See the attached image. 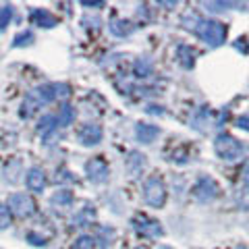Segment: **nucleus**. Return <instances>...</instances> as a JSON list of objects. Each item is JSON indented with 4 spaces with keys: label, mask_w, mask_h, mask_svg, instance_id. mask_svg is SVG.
<instances>
[{
    "label": "nucleus",
    "mask_w": 249,
    "mask_h": 249,
    "mask_svg": "<svg viewBox=\"0 0 249 249\" xmlns=\"http://www.w3.org/2000/svg\"><path fill=\"white\" fill-rule=\"evenodd\" d=\"M135 249H147V247H145V245H137Z\"/></svg>",
    "instance_id": "35"
},
{
    "label": "nucleus",
    "mask_w": 249,
    "mask_h": 249,
    "mask_svg": "<svg viewBox=\"0 0 249 249\" xmlns=\"http://www.w3.org/2000/svg\"><path fill=\"white\" fill-rule=\"evenodd\" d=\"M237 127L243 129V131H247V114H243V116H241V119L237 121Z\"/></svg>",
    "instance_id": "32"
},
{
    "label": "nucleus",
    "mask_w": 249,
    "mask_h": 249,
    "mask_svg": "<svg viewBox=\"0 0 249 249\" xmlns=\"http://www.w3.org/2000/svg\"><path fill=\"white\" fill-rule=\"evenodd\" d=\"M29 17H31V23H34V25H40V27H46V29H52V27L58 25V19L46 9H34Z\"/></svg>",
    "instance_id": "12"
},
{
    "label": "nucleus",
    "mask_w": 249,
    "mask_h": 249,
    "mask_svg": "<svg viewBox=\"0 0 249 249\" xmlns=\"http://www.w3.org/2000/svg\"><path fill=\"white\" fill-rule=\"evenodd\" d=\"M11 227V212L6 204H0V229H9Z\"/></svg>",
    "instance_id": "27"
},
{
    "label": "nucleus",
    "mask_w": 249,
    "mask_h": 249,
    "mask_svg": "<svg viewBox=\"0 0 249 249\" xmlns=\"http://www.w3.org/2000/svg\"><path fill=\"white\" fill-rule=\"evenodd\" d=\"M25 183H27V187H29V191L42 193V191H44V187H46V175H44V168H40V166H31V168L27 170Z\"/></svg>",
    "instance_id": "11"
},
{
    "label": "nucleus",
    "mask_w": 249,
    "mask_h": 249,
    "mask_svg": "<svg viewBox=\"0 0 249 249\" xmlns=\"http://www.w3.org/2000/svg\"><path fill=\"white\" fill-rule=\"evenodd\" d=\"M6 208H9V212L19 216V218H29L36 214V201L31 199L29 196H25V193H13V196H9V199H6Z\"/></svg>",
    "instance_id": "5"
},
{
    "label": "nucleus",
    "mask_w": 249,
    "mask_h": 249,
    "mask_svg": "<svg viewBox=\"0 0 249 249\" xmlns=\"http://www.w3.org/2000/svg\"><path fill=\"white\" fill-rule=\"evenodd\" d=\"M93 247H96V237L91 235H81L73 245V249H93Z\"/></svg>",
    "instance_id": "23"
},
{
    "label": "nucleus",
    "mask_w": 249,
    "mask_h": 249,
    "mask_svg": "<svg viewBox=\"0 0 249 249\" xmlns=\"http://www.w3.org/2000/svg\"><path fill=\"white\" fill-rule=\"evenodd\" d=\"M52 88H54V98L67 100L71 96V85H67V83H52Z\"/></svg>",
    "instance_id": "25"
},
{
    "label": "nucleus",
    "mask_w": 249,
    "mask_h": 249,
    "mask_svg": "<svg viewBox=\"0 0 249 249\" xmlns=\"http://www.w3.org/2000/svg\"><path fill=\"white\" fill-rule=\"evenodd\" d=\"M102 135H104V131H102V127L100 124H96V123H85L83 127L79 129V142H81V145H88V147H91V145H98L100 142H102Z\"/></svg>",
    "instance_id": "9"
},
{
    "label": "nucleus",
    "mask_w": 249,
    "mask_h": 249,
    "mask_svg": "<svg viewBox=\"0 0 249 249\" xmlns=\"http://www.w3.org/2000/svg\"><path fill=\"white\" fill-rule=\"evenodd\" d=\"M50 201H52L54 206H58V208H69V206L73 204V191L62 189V191H58V193H54Z\"/></svg>",
    "instance_id": "18"
},
{
    "label": "nucleus",
    "mask_w": 249,
    "mask_h": 249,
    "mask_svg": "<svg viewBox=\"0 0 249 249\" xmlns=\"http://www.w3.org/2000/svg\"><path fill=\"white\" fill-rule=\"evenodd\" d=\"M160 135V127L158 124H150V123H137L135 124V137H137V142H142V143H154L156 142V137Z\"/></svg>",
    "instance_id": "10"
},
{
    "label": "nucleus",
    "mask_w": 249,
    "mask_h": 249,
    "mask_svg": "<svg viewBox=\"0 0 249 249\" xmlns=\"http://www.w3.org/2000/svg\"><path fill=\"white\" fill-rule=\"evenodd\" d=\"M177 56H178V62H181L185 69H191L193 65H196V54H193L191 46H187V44L178 46V48H177Z\"/></svg>",
    "instance_id": "16"
},
{
    "label": "nucleus",
    "mask_w": 249,
    "mask_h": 249,
    "mask_svg": "<svg viewBox=\"0 0 249 249\" xmlns=\"http://www.w3.org/2000/svg\"><path fill=\"white\" fill-rule=\"evenodd\" d=\"M85 175H88L91 183H104V181H108L110 168H108L104 158H91L85 162Z\"/></svg>",
    "instance_id": "8"
},
{
    "label": "nucleus",
    "mask_w": 249,
    "mask_h": 249,
    "mask_svg": "<svg viewBox=\"0 0 249 249\" xmlns=\"http://www.w3.org/2000/svg\"><path fill=\"white\" fill-rule=\"evenodd\" d=\"M81 4H83V6H91V9H102V6H104L102 0H100V2H91V0H83Z\"/></svg>",
    "instance_id": "30"
},
{
    "label": "nucleus",
    "mask_w": 249,
    "mask_h": 249,
    "mask_svg": "<svg viewBox=\"0 0 249 249\" xmlns=\"http://www.w3.org/2000/svg\"><path fill=\"white\" fill-rule=\"evenodd\" d=\"M11 19H13V6L4 4L2 9H0V31L6 29V25L11 23Z\"/></svg>",
    "instance_id": "24"
},
{
    "label": "nucleus",
    "mask_w": 249,
    "mask_h": 249,
    "mask_svg": "<svg viewBox=\"0 0 249 249\" xmlns=\"http://www.w3.org/2000/svg\"><path fill=\"white\" fill-rule=\"evenodd\" d=\"M218 193H220V187L218 183L214 181L212 177H199V181L193 185V196L199 204H210V201H214L218 197Z\"/></svg>",
    "instance_id": "7"
},
{
    "label": "nucleus",
    "mask_w": 249,
    "mask_h": 249,
    "mask_svg": "<svg viewBox=\"0 0 249 249\" xmlns=\"http://www.w3.org/2000/svg\"><path fill=\"white\" fill-rule=\"evenodd\" d=\"M34 40H36V37H34L31 31H21V34H17L13 37V48H23V46H29Z\"/></svg>",
    "instance_id": "21"
},
{
    "label": "nucleus",
    "mask_w": 249,
    "mask_h": 249,
    "mask_svg": "<svg viewBox=\"0 0 249 249\" xmlns=\"http://www.w3.org/2000/svg\"><path fill=\"white\" fill-rule=\"evenodd\" d=\"M235 249H247V245H245V243H239Z\"/></svg>",
    "instance_id": "34"
},
{
    "label": "nucleus",
    "mask_w": 249,
    "mask_h": 249,
    "mask_svg": "<svg viewBox=\"0 0 249 249\" xmlns=\"http://www.w3.org/2000/svg\"><path fill=\"white\" fill-rule=\"evenodd\" d=\"M145 164H147V160H145V156L142 154V152H131L129 156H127V160H124V166H127V170L133 177H139L143 173V168H145Z\"/></svg>",
    "instance_id": "14"
},
{
    "label": "nucleus",
    "mask_w": 249,
    "mask_h": 249,
    "mask_svg": "<svg viewBox=\"0 0 249 249\" xmlns=\"http://www.w3.org/2000/svg\"><path fill=\"white\" fill-rule=\"evenodd\" d=\"M100 237H102V247H110L114 241V231L112 229H100Z\"/></svg>",
    "instance_id": "28"
},
{
    "label": "nucleus",
    "mask_w": 249,
    "mask_h": 249,
    "mask_svg": "<svg viewBox=\"0 0 249 249\" xmlns=\"http://www.w3.org/2000/svg\"><path fill=\"white\" fill-rule=\"evenodd\" d=\"M193 34H196L197 37H201L210 48H218V46H222L224 40H227V25L220 23V21L201 19Z\"/></svg>",
    "instance_id": "2"
},
{
    "label": "nucleus",
    "mask_w": 249,
    "mask_h": 249,
    "mask_svg": "<svg viewBox=\"0 0 249 249\" xmlns=\"http://www.w3.org/2000/svg\"><path fill=\"white\" fill-rule=\"evenodd\" d=\"M54 98V88L52 85H37L31 91H27L25 100H23L21 104V116L23 119H29V116H34V112L37 108H42L46 104H50Z\"/></svg>",
    "instance_id": "1"
},
{
    "label": "nucleus",
    "mask_w": 249,
    "mask_h": 249,
    "mask_svg": "<svg viewBox=\"0 0 249 249\" xmlns=\"http://www.w3.org/2000/svg\"><path fill=\"white\" fill-rule=\"evenodd\" d=\"M75 121V108L73 106H62L60 112H58V119H56V124H60V127H69Z\"/></svg>",
    "instance_id": "20"
},
{
    "label": "nucleus",
    "mask_w": 249,
    "mask_h": 249,
    "mask_svg": "<svg viewBox=\"0 0 249 249\" xmlns=\"http://www.w3.org/2000/svg\"><path fill=\"white\" fill-rule=\"evenodd\" d=\"M147 112L150 114H162V108L160 106H147Z\"/></svg>",
    "instance_id": "33"
},
{
    "label": "nucleus",
    "mask_w": 249,
    "mask_h": 249,
    "mask_svg": "<svg viewBox=\"0 0 249 249\" xmlns=\"http://www.w3.org/2000/svg\"><path fill=\"white\" fill-rule=\"evenodd\" d=\"M131 224H133V229H135L137 235L147 237V239H158V237L164 235L162 224L158 220H154V218L145 216V214H137L133 220H131Z\"/></svg>",
    "instance_id": "6"
},
{
    "label": "nucleus",
    "mask_w": 249,
    "mask_h": 249,
    "mask_svg": "<svg viewBox=\"0 0 249 249\" xmlns=\"http://www.w3.org/2000/svg\"><path fill=\"white\" fill-rule=\"evenodd\" d=\"M133 73L135 77H150L152 75V60L150 58H137L133 65Z\"/></svg>",
    "instance_id": "19"
},
{
    "label": "nucleus",
    "mask_w": 249,
    "mask_h": 249,
    "mask_svg": "<svg viewBox=\"0 0 249 249\" xmlns=\"http://www.w3.org/2000/svg\"><path fill=\"white\" fill-rule=\"evenodd\" d=\"M210 119H212V112H210V108H208V106H201L199 110L193 114L191 127L196 129V131H201V133H206V131L210 129V124H214Z\"/></svg>",
    "instance_id": "13"
},
{
    "label": "nucleus",
    "mask_w": 249,
    "mask_h": 249,
    "mask_svg": "<svg viewBox=\"0 0 249 249\" xmlns=\"http://www.w3.org/2000/svg\"><path fill=\"white\" fill-rule=\"evenodd\" d=\"M208 11H224V9H232V6H241L239 2H204Z\"/></svg>",
    "instance_id": "26"
},
{
    "label": "nucleus",
    "mask_w": 249,
    "mask_h": 249,
    "mask_svg": "<svg viewBox=\"0 0 249 249\" xmlns=\"http://www.w3.org/2000/svg\"><path fill=\"white\" fill-rule=\"evenodd\" d=\"M143 199L147 206L162 208L166 204V185L158 177H150L143 183Z\"/></svg>",
    "instance_id": "4"
},
{
    "label": "nucleus",
    "mask_w": 249,
    "mask_h": 249,
    "mask_svg": "<svg viewBox=\"0 0 249 249\" xmlns=\"http://www.w3.org/2000/svg\"><path fill=\"white\" fill-rule=\"evenodd\" d=\"M93 220V210L91 208H88V210H83V212H79L75 218H73V227H85L88 222H91Z\"/></svg>",
    "instance_id": "22"
},
{
    "label": "nucleus",
    "mask_w": 249,
    "mask_h": 249,
    "mask_svg": "<svg viewBox=\"0 0 249 249\" xmlns=\"http://www.w3.org/2000/svg\"><path fill=\"white\" fill-rule=\"evenodd\" d=\"M214 152H216L218 158H222L227 162H235L239 158H243L245 147L237 137H232L229 133H220L214 142Z\"/></svg>",
    "instance_id": "3"
},
{
    "label": "nucleus",
    "mask_w": 249,
    "mask_h": 249,
    "mask_svg": "<svg viewBox=\"0 0 249 249\" xmlns=\"http://www.w3.org/2000/svg\"><path fill=\"white\" fill-rule=\"evenodd\" d=\"M54 129H56V116L54 114H46L40 119V123H37V133L42 137H48Z\"/></svg>",
    "instance_id": "17"
},
{
    "label": "nucleus",
    "mask_w": 249,
    "mask_h": 249,
    "mask_svg": "<svg viewBox=\"0 0 249 249\" xmlns=\"http://www.w3.org/2000/svg\"><path fill=\"white\" fill-rule=\"evenodd\" d=\"M56 181H73V177H69L67 170H60V173H56Z\"/></svg>",
    "instance_id": "31"
},
{
    "label": "nucleus",
    "mask_w": 249,
    "mask_h": 249,
    "mask_svg": "<svg viewBox=\"0 0 249 249\" xmlns=\"http://www.w3.org/2000/svg\"><path fill=\"white\" fill-rule=\"evenodd\" d=\"M27 239H29V241H31V243H34V245H46V241H44L42 237H37L36 232H29V235H27Z\"/></svg>",
    "instance_id": "29"
},
{
    "label": "nucleus",
    "mask_w": 249,
    "mask_h": 249,
    "mask_svg": "<svg viewBox=\"0 0 249 249\" xmlns=\"http://www.w3.org/2000/svg\"><path fill=\"white\" fill-rule=\"evenodd\" d=\"M110 31L116 37H127L135 31V25L127 19H112L110 21Z\"/></svg>",
    "instance_id": "15"
}]
</instances>
